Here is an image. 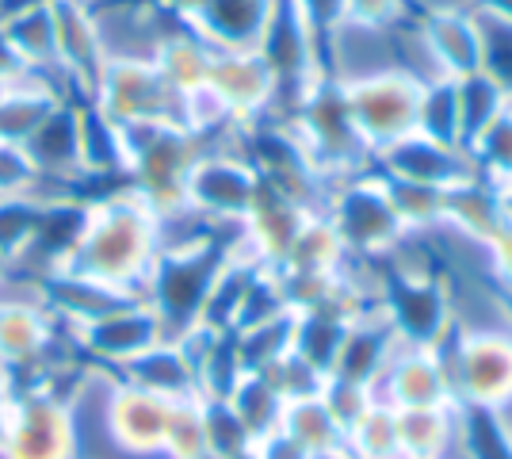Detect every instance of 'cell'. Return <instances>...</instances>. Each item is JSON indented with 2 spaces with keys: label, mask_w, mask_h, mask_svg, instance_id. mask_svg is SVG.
<instances>
[{
  "label": "cell",
  "mask_w": 512,
  "mask_h": 459,
  "mask_svg": "<svg viewBox=\"0 0 512 459\" xmlns=\"http://www.w3.org/2000/svg\"><path fill=\"white\" fill-rule=\"evenodd\" d=\"M161 253V215L142 192L107 196L81 207V226L65 253L50 264L46 276L96 284L115 295H134L150 280V268Z\"/></svg>",
  "instance_id": "6da1fadb"
},
{
  "label": "cell",
  "mask_w": 512,
  "mask_h": 459,
  "mask_svg": "<svg viewBox=\"0 0 512 459\" xmlns=\"http://www.w3.org/2000/svg\"><path fill=\"white\" fill-rule=\"evenodd\" d=\"M88 104L115 127L153 123V119L180 123V96L165 85L153 58H107Z\"/></svg>",
  "instance_id": "7a4b0ae2"
},
{
  "label": "cell",
  "mask_w": 512,
  "mask_h": 459,
  "mask_svg": "<svg viewBox=\"0 0 512 459\" xmlns=\"http://www.w3.org/2000/svg\"><path fill=\"white\" fill-rule=\"evenodd\" d=\"M421 81L409 73H371L344 88V108L356 134L375 146H390L417 131Z\"/></svg>",
  "instance_id": "3957f363"
},
{
  "label": "cell",
  "mask_w": 512,
  "mask_h": 459,
  "mask_svg": "<svg viewBox=\"0 0 512 459\" xmlns=\"http://www.w3.org/2000/svg\"><path fill=\"white\" fill-rule=\"evenodd\" d=\"M77 452V429H73V406L50 391L12 394L8 402V429L0 456L4 459H73Z\"/></svg>",
  "instance_id": "277c9868"
},
{
  "label": "cell",
  "mask_w": 512,
  "mask_h": 459,
  "mask_svg": "<svg viewBox=\"0 0 512 459\" xmlns=\"http://www.w3.org/2000/svg\"><path fill=\"white\" fill-rule=\"evenodd\" d=\"M73 337L96 360H107V364H119L123 368L127 360H134L138 352H146L161 337H169V333L161 326V314L150 303L127 299V303L111 306L104 314H92V318L73 322Z\"/></svg>",
  "instance_id": "5b68a950"
},
{
  "label": "cell",
  "mask_w": 512,
  "mask_h": 459,
  "mask_svg": "<svg viewBox=\"0 0 512 459\" xmlns=\"http://www.w3.org/2000/svg\"><path fill=\"white\" fill-rule=\"evenodd\" d=\"M50 20H54V58H58V77L62 85H73L85 92V104L92 100V88L100 81L107 54L100 43L96 12L85 0H46Z\"/></svg>",
  "instance_id": "8992f818"
},
{
  "label": "cell",
  "mask_w": 512,
  "mask_h": 459,
  "mask_svg": "<svg viewBox=\"0 0 512 459\" xmlns=\"http://www.w3.org/2000/svg\"><path fill=\"white\" fill-rule=\"evenodd\" d=\"M260 196V176L237 157H195L184 180L188 211L214 219H245Z\"/></svg>",
  "instance_id": "52a82bcc"
},
{
  "label": "cell",
  "mask_w": 512,
  "mask_h": 459,
  "mask_svg": "<svg viewBox=\"0 0 512 459\" xmlns=\"http://www.w3.org/2000/svg\"><path fill=\"white\" fill-rule=\"evenodd\" d=\"M421 43L436 66V77H467L482 69V23L467 4L451 8H425L421 20Z\"/></svg>",
  "instance_id": "ba28073f"
},
{
  "label": "cell",
  "mask_w": 512,
  "mask_h": 459,
  "mask_svg": "<svg viewBox=\"0 0 512 459\" xmlns=\"http://www.w3.org/2000/svg\"><path fill=\"white\" fill-rule=\"evenodd\" d=\"M207 88L218 96V104L226 108L230 119H245L276 96L279 81L276 69L253 46V50H214Z\"/></svg>",
  "instance_id": "9c48e42d"
},
{
  "label": "cell",
  "mask_w": 512,
  "mask_h": 459,
  "mask_svg": "<svg viewBox=\"0 0 512 459\" xmlns=\"http://www.w3.org/2000/svg\"><path fill=\"white\" fill-rule=\"evenodd\" d=\"M172 398L153 394L138 383H123L107 398V425L111 437L119 440L127 452H153L165 448L169 440V421H172Z\"/></svg>",
  "instance_id": "30bf717a"
},
{
  "label": "cell",
  "mask_w": 512,
  "mask_h": 459,
  "mask_svg": "<svg viewBox=\"0 0 512 459\" xmlns=\"http://www.w3.org/2000/svg\"><path fill=\"white\" fill-rule=\"evenodd\" d=\"M276 0H203L184 23L214 50H253L260 46Z\"/></svg>",
  "instance_id": "8fae6325"
},
{
  "label": "cell",
  "mask_w": 512,
  "mask_h": 459,
  "mask_svg": "<svg viewBox=\"0 0 512 459\" xmlns=\"http://www.w3.org/2000/svg\"><path fill=\"white\" fill-rule=\"evenodd\" d=\"M386 169L394 180L428 184V188H451L470 173V165L459 157V146L432 142L417 131L386 146Z\"/></svg>",
  "instance_id": "7c38bea8"
},
{
  "label": "cell",
  "mask_w": 512,
  "mask_h": 459,
  "mask_svg": "<svg viewBox=\"0 0 512 459\" xmlns=\"http://www.w3.org/2000/svg\"><path fill=\"white\" fill-rule=\"evenodd\" d=\"M62 85L43 73H27L20 81L0 88V138L4 142H27L58 108H65Z\"/></svg>",
  "instance_id": "4fadbf2b"
},
{
  "label": "cell",
  "mask_w": 512,
  "mask_h": 459,
  "mask_svg": "<svg viewBox=\"0 0 512 459\" xmlns=\"http://www.w3.org/2000/svg\"><path fill=\"white\" fill-rule=\"evenodd\" d=\"M0 27L8 35L12 50L20 54L27 73L58 77V58H54V20L46 0H8L0 8Z\"/></svg>",
  "instance_id": "5bb4252c"
},
{
  "label": "cell",
  "mask_w": 512,
  "mask_h": 459,
  "mask_svg": "<svg viewBox=\"0 0 512 459\" xmlns=\"http://www.w3.org/2000/svg\"><path fill=\"white\" fill-rule=\"evenodd\" d=\"M211 62H214V46L207 39H199L184 20H180L176 31H165L157 50H153V66H157V73L165 77V85L176 96H188V92L207 88Z\"/></svg>",
  "instance_id": "9a60e30c"
},
{
  "label": "cell",
  "mask_w": 512,
  "mask_h": 459,
  "mask_svg": "<svg viewBox=\"0 0 512 459\" xmlns=\"http://www.w3.org/2000/svg\"><path fill=\"white\" fill-rule=\"evenodd\" d=\"M337 226H341L344 241L375 249V245L394 238L406 222L394 211V199L386 192V184H379V188H352V192H344L341 207H337Z\"/></svg>",
  "instance_id": "2e32d148"
},
{
  "label": "cell",
  "mask_w": 512,
  "mask_h": 459,
  "mask_svg": "<svg viewBox=\"0 0 512 459\" xmlns=\"http://www.w3.org/2000/svg\"><path fill=\"white\" fill-rule=\"evenodd\" d=\"M54 341L50 310L39 303L0 306V364L16 372L23 364H35Z\"/></svg>",
  "instance_id": "e0dca14e"
},
{
  "label": "cell",
  "mask_w": 512,
  "mask_h": 459,
  "mask_svg": "<svg viewBox=\"0 0 512 459\" xmlns=\"http://www.w3.org/2000/svg\"><path fill=\"white\" fill-rule=\"evenodd\" d=\"M23 146H27L31 161L39 165L43 176H65V180L69 176H85L81 150H77V108L73 104L54 111Z\"/></svg>",
  "instance_id": "ac0fdd59"
},
{
  "label": "cell",
  "mask_w": 512,
  "mask_h": 459,
  "mask_svg": "<svg viewBox=\"0 0 512 459\" xmlns=\"http://www.w3.org/2000/svg\"><path fill=\"white\" fill-rule=\"evenodd\" d=\"M54 203L31 196H0V261L16 264L23 261L43 234V222Z\"/></svg>",
  "instance_id": "d6986e66"
},
{
  "label": "cell",
  "mask_w": 512,
  "mask_h": 459,
  "mask_svg": "<svg viewBox=\"0 0 512 459\" xmlns=\"http://www.w3.org/2000/svg\"><path fill=\"white\" fill-rule=\"evenodd\" d=\"M463 379L478 398L512 391V345L501 337H474L463 349Z\"/></svg>",
  "instance_id": "ffe728a7"
},
{
  "label": "cell",
  "mask_w": 512,
  "mask_h": 459,
  "mask_svg": "<svg viewBox=\"0 0 512 459\" xmlns=\"http://www.w3.org/2000/svg\"><path fill=\"white\" fill-rule=\"evenodd\" d=\"M512 92L497 77H490L486 69L467 73L455 81V100H459V146H470L478 131L490 123L497 111L505 108Z\"/></svg>",
  "instance_id": "44dd1931"
},
{
  "label": "cell",
  "mask_w": 512,
  "mask_h": 459,
  "mask_svg": "<svg viewBox=\"0 0 512 459\" xmlns=\"http://www.w3.org/2000/svg\"><path fill=\"white\" fill-rule=\"evenodd\" d=\"M77 150L85 176L123 173V150H119V127L100 111L85 104L77 108Z\"/></svg>",
  "instance_id": "7402d4cb"
},
{
  "label": "cell",
  "mask_w": 512,
  "mask_h": 459,
  "mask_svg": "<svg viewBox=\"0 0 512 459\" xmlns=\"http://www.w3.org/2000/svg\"><path fill=\"white\" fill-rule=\"evenodd\" d=\"M394 318L413 341H428L444 326V299L432 284H402L394 295Z\"/></svg>",
  "instance_id": "603a6c76"
},
{
  "label": "cell",
  "mask_w": 512,
  "mask_h": 459,
  "mask_svg": "<svg viewBox=\"0 0 512 459\" xmlns=\"http://www.w3.org/2000/svg\"><path fill=\"white\" fill-rule=\"evenodd\" d=\"M470 153H478L493 173H501L512 180V96L505 100V108L493 115L490 123L478 131V138L467 146Z\"/></svg>",
  "instance_id": "cb8c5ba5"
},
{
  "label": "cell",
  "mask_w": 512,
  "mask_h": 459,
  "mask_svg": "<svg viewBox=\"0 0 512 459\" xmlns=\"http://www.w3.org/2000/svg\"><path fill=\"white\" fill-rule=\"evenodd\" d=\"M39 180H43V173L31 161L27 146L0 138V196H31Z\"/></svg>",
  "instance_id": "d4e9b609"
},
{
  "label": "cell",
  "mask_w": 512,
  "mask_h": 459,
  "mask_svg": "<svg viewBox=\"0 0 512 459\" xmlns=\"http://www.w3.org/2000/svg\"><path fill=\"white\" fill-rule=\"evenodd\" d=\"M406 12V0H344V31H383Z\"/></svg>",
  "instance_id": "484cf974"
},
{
  "label": "cell",
  "mask_w": 512,
  "mask_h": 459,
  "mask_svg": "<svg viewBox=\"0 0 512 459\" xmlns=\"http://www.w3.org/2000/svg\"><path fill=\"white\" fill-rule=\"evenodd\" d=\"M291 4L310 27V35L318 39V46L344 31V0H291Z\"/></svg>",
  "instance_id": "4316f807"
},
{
  "label": "cell",
  "mask_w": 512,
  "mask_h": 459,
  "mask_svg": "<svg viewBox=\"0 0 512 459\" xmlns=\"http://www.w3.org/2000/svg\"><path fill=\"white\" fill-rule=\"evenodd\" d=\"M493 257H497V268H501V276L512 280V219H505L497 230H493Z\"/></svg>",
  "instance_id": "83f0119b"
},
{
  "label": "cell",
  "mask_w": 512,
  "mask_h": 459,
  "mask_svg": "<svg viewBox=\"0 0 512 459\" xmlns=\"http://www.w3.org/2000/svg\"><path fill=\"white\" fill-rule=\"evenodd\" d=\"M467 8L478 12V16H486V20L509 23L512 27V0H467Z\"/></svg>",
  "instance_id": "f1b7e54d"
},
{
  "label": "cell",
  "mask_w": 512,
  "mask_h": 459,
  "mask_svg": "<svg viewBox=\"0 0 512 459\" xmlns=\"http://www.w3.org/2000/svg\"><path fill=\"white\" fill-rule=\"evenodd\" d=\"M4 398H12V372L0 364V402H4Z\"/></svg>",
  "instance_id": "f546056e"
},
{
  "label": "cell",
  "mask_w": 512,
  "mask_h": 459,
  "mask_svg": "<svg viewBox=\"0 0 512 459\" xmlns=\"http://www.w3.org/2000/svg\"><path fill=\"white\" fill-rule=\"evenodd\" d=\"M501 207H505V219H512V180H505V196H501Z\"/></svg>",
  "instance_id": "4dcf8cb0"
},
{
  "label": "cell",
  "mask_w": 512,
  "mask_h": 459,
  "mask_svg": "<svg viewBox=\"0 0 512 459\" xmlns=\"http://www.w3.org/2000/svg\"><path fill=\"white\" fill-rule=\"evenodd\" d=\"M8 402H12V398L0 402V444H4V429H8Z\"/></svg>",
  "instance_id": "1f68e13d"
},
{
  "label": "cell",
  "mask_w": 512,
  "mask_h": 459,
  "mask_svg": "<svg viewBox=\"0 0 512 459\" xmlns=\"http://www.w3.org/2000/svg\"><path fill=\"white\" fill-rule=\"evenodd\" d=\"M8 268H12V264H4V261H0V276H4V272H8Z\"/></svg>",
  "instance_id": "d6a6232c"
}]
</instances>
